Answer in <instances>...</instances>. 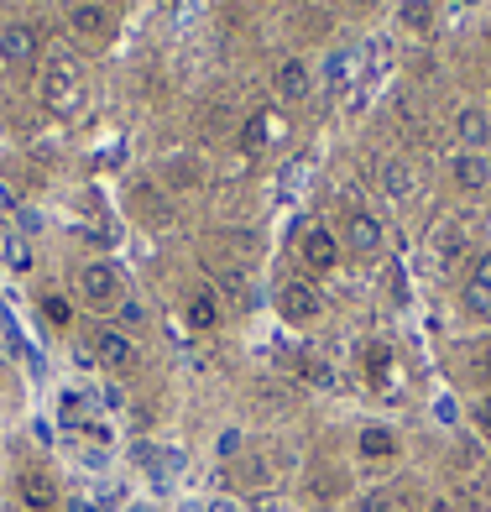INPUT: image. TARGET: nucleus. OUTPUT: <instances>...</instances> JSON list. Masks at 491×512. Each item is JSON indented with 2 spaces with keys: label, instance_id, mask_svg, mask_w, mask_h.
I'll list each match as a JSON object with an SVG mask.
<instances>
[{
  "label": "nucleus",
  "instance_id": "obj_31",
  "mask_svg": "<svg viewBox=\"0 0 491 512\" xmlns=\"http://www.w3.org/2000/svg\"><path fill=\"white\" fill-rule=\"evenodd\" d=\"M241 142H246V152H256V147L267 142V121H262V115H251V121H246V131H241Z\"/></svg>",
  "mask_w": 491,
  "mask_h": 512
},
{
  "label": "nucleus",
  "instance_id": "obj_34",
  "mask_svg": "<svg viewBox=\"0 0 491 512\" xmlns=\"http://www.w3.org/2000/svg\"><path fill=\"white\" fill-rule=\"evenodd\" d=\"M471 418H476V429H481V439H491V398H476Z\"/></svg>",
  "mask_w": 491,
  "mask_h": 512
},
{
  "label": "nucleus",
  "instance_id": "obj_17",
  "mask_svg": "<svg viewBox=\"0 0 491 512\" xmlns=\"http://www.w3.org/2000/svg\"><path fill=\"white\" fill-rule=\"evenodd\" d=\"M434 251H439V262H460V256L471 251V230H465L460 220L439 225V236H434Z\"/></svg>",
  "mask_w": 491,
  "mask_h": 512
},
{
  "label": "nucleus",
  "instance_id": "obj_25",
  "mask_svg": "<svg viewBox=\"0 0 491 512\" xmlns=\"http://www.w3.org/2000/svg\"><path fill=\"white\" fill-rule=\"evenodd\" d=\"M298 371H303V377H309L314 387H335V366H324V361H314V356H303Z\"/></svg>",
  "mask_w": 491,
  "mask_h": 512
},
{
  "label": "nucleus",
  "instance_id": "obj_37",
  "mask_svg": "<svg viewBox=\"0 0 491 512\" xmlns=\"http://www.w3.org/2000/svg\"><path fill=\"white\" fill-rule=\"evenodd\" d=\"M356 6H377V0H356Z\"/></svg>",
  "mask_w": 491,
  "mask_h": 512
},
{
  "label": "nucleus",
  "instance_id": "obj_19",
  "mask_svg": "<svg viewBox=\"0 0 491 512\" xmlns=\"http://www.w3.org/2000/svg\"><path fill=\"white\" fill-rule=\"evenodd\" d=\"M397 21H403V32H413V37L434 32V0H403V6H397Z\"/></svg>",
  "mask_w": 491,
  "mask_h": 512
},
{
  "label": "nucleus",
  "instance_id": "obj_26",
  "mask_svg": "<svg viewBox=\"0 0 491 512\" xmlns=\"http://www.w3.org/2000/svg\"><path fill=\"white\" fill-rule=\"evenodd\" d=\"M42 314H48L58 330H68V324H74V309H68V298H58V293H48L42 298Z\"/></svg>",
  "mask_w": 491,
  "mask_h": 512
},
{
  "label": "nucleus",
  "instance_id": "obj_13",
  "mask_svg": "<svg viewBox=\"0 0 491 512\" xmlns=\"http://www.w3.org/2000/svg\"><path fill=\"white\" fill-rule=\"evenodd\" d=\"M183 319H189L194 330H220V298H215V288H194L189 304H183Z\"/></svg>",
  "mask_w": 491,
  "mask_h": 512
},
{
  "label": "nucleus",
  "instance_id": "obj_28",
  "mask_svg": "<svg viewBox=\"0 0 491 512\" xmlns=\"http://www.w3.org/2000/svg\"><path fill=\"white\" fill-rule=\"evenodd\" d=\"M455 460H460V471H476V465H481V445H476L471 434H460V445H455Z\"/></svg>",
  "mask_w": 491,
  "mask_h": 512
},
{
  "label": "nucleus",
  "instance_id": "obj_35",
  "mask_svg": "<svg viewBox=\"0 0 491 512\" xmlns=\"http://www.w3.org/2000/svg\"><path fill=\"white\" fill-rule=\"evenodd\" d=\"M424 512H460V507H455L450 497H429V502H424Z\"/></svg>",
  "mask_w": 491,
  "mask_h": 512
},
{
  "label": "nucleus",
  "instance_id": "obj_30",
  "mask_svg": "<svg viewBox=\"0 0 491 512\" xmlns=\"http://www.w3.org/2000/svg\"><path fill=\"white\" fill-rule=\"evenodd\" d=\"M115 309H121V324H126V330H136V324H147V309L136 304V298H126V293H121V304H115Z\"/></svg>",
  "mask_w": 491,
  "mask_h": 512
},
{
  "label": "nucleus",
  "instance_id": "obj_16",
  "mask_svg": "<svg viewBox=\"0 0 491 512\" xmlns=\"http://www.w3.org/2000/svg\"><path fill=\"white\" fill-rule=\"evenodd\" d=\"M319 79H324V89H330V95H335V89H345L350 79H356V53H350V48H335L330 58H324Z\"/></svg>",
  "mask_w": 491,
  "mask_h": 512
},
{
  "label": "nucleus",
  "instance_id": "obj_3",
  "mask_svg": "<svg viewBox=\"0 0 491 512\" xmlns=\"http://www.w3.org/2000/svg\"><path fill=\"white\" fill-rule=\"evenodd\" d=\"M345 246H350V256H361V262H377L382 246H387L382 220H377V215H350V225H345Z\"/></svg>",
  "mask_w": 491,
  "mask_h": 512
},
{
  "label": "nucleus",
  "instance_id": "obj_1",
  "mask_svg": "<svg viewBox=\"0 0 491 512\" xmlns=\"http://www.w3.org/2000/svg\"><path fill=\"white\" fill-rule=\"evenodd\" d=\"M79 298L95 314H110L115 304H121V267L115 262H84L79 267Z\"/></svg>",
  "mask_w": 491,
  "mask_h": 512
},
{
  "label": "nucleus",
  "instance_id": "obj_8",
  "mask_svg": "<svg viewBox=\"0 0 491 512\" xmlns=\"http://www.w3.org/2000/svg\"><path fill=\"white\" fill-rule=\"evenodd\" d=\"M42 105H53L58 115H68L79 105V84H74V74H68V63H53L48 74H42Z\"/></svg>",
  "mask_w": 491,
  "mask_h": 512
},
{
  "label": "nucleus",
  "instance_id": "obj_36",
  "mask_svg": "<svg viewBox=\"0 0 491 512\" xmlns=\"http://www.w3.org/2000/svg\"><path fill=\"white\" fill-rule=\"evenodd\" d=\"M6 215H16V199L6 194V183H0V220H6Z\"/></svg>",
  "mask_w": 491,
  "mask_h": 512
},
{
  "label": "nucleus",
  "instance_id": "obj_27",
  "mask_svg": "<svg viewBox=\"0 0 491 512\" xmlns=\"http://www.w3.org/2000/svg\"><path fill=\"white\" fill-rule=\"evenodd\" d=\"M241 450H246V434H241V429H225V434L215 439V455H220V460H241Z\"/></svg>",
  "mask_w": 491,
  "mask_h": 512
},
{
  "label": "nucleus",
  "instance_id": "obj_29",
  "mask_svg": "<svg viewBox=\"0 0 491 512\" xmlns=\"http://www.w3.org/2000/svg\"><path fill=\"white\" fill-rule=\"evenodd\" d=\"M356 512H397V497H392V492H366V497L356 502Z\"/></svg>",
  "mask_w": 491,
  "mask_h": 512
},
{
  "label": "nucleus",
  "instance_id": "obj_38",
  "mask_svg": "<svg viewBox=\"0 0 491 512\" xmlns=\"http://www.w3.org/2000/svg\"><path fill=\"white\" fill-rule=\"evenodd\" d=\"M100 6H105V0H100Z\"/></svg>",
  "mask_w": 491,
  "mask_h": 512
},
{
  "label": "nucleus",
  "instance_id": "obj_32",
  "mask_svg": "<svg viewBox=\"0 0 491 512\" xmlns=\"http://www.w3.org/2000/svg\"><path fill=\"white\" fill-rule=\"evenodd\" d=\"M84 418V392H63V424H79Z\"/></svg>",
  "mask_w": 491,
  "mask_h": 512
},
{
  "label": "nucleus",
  "instance_id": "obj_4",
  "mask_svg": "<svg viewBox=\"0 0 491 512\" xmlns=\"http://www.w3.org/2000/svg\"><path fill=\"white\" fill-rule=\"evenodd\" d=\"M16 492H21V507L27 512H58V481L48 471H37V465H27L16 476Z\"/></svg>",
  "mask_w": 491,
  "mask_h": 512
},
{
  "label": "nucleus",
  "instance_id": "obj_2",
  "mask_svg": "<svg viewBox=\"0 0 491 512\" xmlns=\"http://www.w3.org/2000/svg\"><path fill=\"white\" fill-rule=\"evenodd\" d=\"M277 314H283L288 324H314L324 314V298L314 283H303V277H288L283 288H277Z\"/></svg>",
  "mask_w": 491,
  "mask_h": 512
},
{
  "label": "nucleus",
  "instance_id": "obj_22",
  "mask_svg": "<svg viewBox=\"0 0 491 512\" xmlns=\"http://www.w3.org/2000/svg\"><path fill=\"white\" fill-rule=\"evenodd\" d=\"M382 189H387V199H408L413 194V168H408V162H387V168H382Z\"/></svg>",
  "mask_w": 491,
  "mask_h": 512
},
{
  "label": "nucleus",
  "instance_id": "obj_14",
  "mask_svg": "<svg viewBox=\"0 0 491 512\" xmlns=\"http://www.w3.org/2000/svg\"><path fill=\"white\" fill-rule=\"evenodd\" d=\"M68 27H74V37H105L110 32V11L100 6V0H84V6L68 11Z\"/></svg>",
  "mask_w": 491,
  "mask_h": 512
},
{
  "label": "nucleus",
  "instance_id": "obj_21",
  "mask_svg": "<svg viewBox=\"0 0 491 512\" xmlns=\"http://www.w3.org/2000/svg\"><path fill=\"white\" fill-rule=\"evenodd\" d=\"M460 512H491V497H486V486L481 481H471V476H460L455 481V497H450Z\"/></svg>",
  "mask_w": 491,
  "mask_h": 512
},
{
  "label": "nucleus",
  "instance_id": "obj_12",
  "mask_svg": "<svg viewBox=\"0 0 491 512\" xmlns=\"http://www.w3.org/2000/svg\"><path fill=\"white\" fill-rule=\"evenodd\" d=\"M450 178L460 183V189H471V194H481L486 183H491V162H486L481 152H460V157L450 162Z\"/></svg>",
  "mask_w": 491,
  "mask_h": 512
},
{
  "label": "nucleus",
  "instance_id": "obj_10",
  "mask_svg": "<svg viewBox=\"0 0 491 512\" xmlns=\"http://www.w3.org/2000/svg\"><path fill=\"white\" fill-rule=\"evenodd\" d=\"M37 58V32L21 27V21H11V27H0V63L6 68H21Z\"/></svg>",
  "mask_w": 491,
  "mask_h": 512
},
{
  "label": "nucleus",
  "instance_id": "obj_33",
  "mask_svg": "<svg viewBox=\"0 0 491 512\" xmlns=\"http://www.w3.org/2000/svg\"><path fill=\"white\" fill-rule=\"evenodd\" d=\"M340 492H345V476H319V481H314V497H330V502H335Z\"/></svg>",
  "mask_w": 491,
  "mask_h": 512
},
{
  "label": "nucleus",
  "instance_id": "obj_24",
  "mask_svg": "<svg viewBox=\"0 0 491 512\" xmlns=\"http://www.w3.org/2000/svg\"><path fill=\"white\" fill-rule=\"evenodd\" d=\"M361 366H366V377H387V366H392V351H387V345L377 340V345H366V351H361Z\"/></svg>",
  "mask_w": 491,
  "mask_h": 512
},
{
  "label": "nucleus",
  "instance_id": "obj_15",
  "mask_svg": "<svg viewBox=\"0 0 491 512\" xmlns=\"http://www.w3.org/2000/svg\"><path fill=\"white\" fill-rule=\"evenodd\" d=\"M356 450H361L366 460H392V455H397V434H392L387 424H366V429L356 434Z\"/></svg>",
  "mask_w": 491,
  "mask_h": 512
},
{
  "label": "nucleus",
  "instance_id": "obj_9",
  "mask_svg": "<svg viewBox=\"0 0 491 512\" xmlns=\"http://www.w3.org/2000/svg\"><path fill=\"white\" fill-rule=\"evenodd\" d=\"M455 142H460L465 152H486V147H491V121H486L481 105L455 110Z\"/></svg>",
  "mask_w": 491,
  "mask_h": 512
},
{
  "label": "nucleus",
  "instance_id": "obj_18",
  "mask_svg": "<svg viewBox=\"0 0 491 512\" xmlns=\"http://www.w3.org/2000/svg\"><path fill=\"white\" fill-rule=\"evenodd\" d=\"M0 262L11 272H32V241L21 230H0Z\"/></svg>",
  "mask_w": 491,
  "mask_h": 512
},
{
  "label": "nucleus",
  "instance_id": "obj_7",
  "mask_svg": "<svg viewBox=\"0 0 491 512\" xmlns=\"http://www.w3.org/2000/svg\"><path fill=\"white\" fill-rule=\"evenodd\" d=\"M303 267L309 272H335L340 267V236L335 230H303Z\"/></svg>",
  "mask_w": 491,
  "mask_h": 512
},
{
  "label": "nucleus",
  "instance_id": "obj_11",
  "mask_svg": "<svg viewBox=\"0 0 491 512\" xmlns=\"http://www.w3.org/2000/svg\"><path fill=\"white\" fill-rule=\"evenodd\" d=\"M162 183H168V189H204V162L178 152V157L162 162Z\"/></svg>",
  "mask_w": 491,
  "mask_h": 512
},
{
  "label": "nucleus",
  "instance_id": "obj_5",
  "mask_svg": "<svg viewBox=\"0 0 491 512\" xmlns=\"http://www.w3.org/2000/svg\"><path fill=\"white\" fill-rule=\"evenodd\" d=\"M272 89H277V100H288V105L309 100V95H314L309 63H303V58H283V63H277V74H272Z\"/></svg>",
  "mask_w": 491,
  "mask_h": 512
},
{
  "label": "nucleus",
  "instance_id": "obj_23",
  "mask_svg": "<svg viewBox=\"0 0 491 512\" xmlns=\"http://www.w3.org/2000/svg\"><path fill=\"white\" fill-rule=\"evenodd\" d=\"M241 465V486H246V492L256 497V492H267V486H272V471H267V460H236Z\"/></svg>",
  "mask_w": 491,
  "mask_h": 512
},
{
  "label": "nucleus",
  "instance_id": "obj_20",
  "mask_svg": "<svg viewBox=\"0 0 491 512\" xmlns=\"http://www.w3.org/2000/svg\"><path fill=\"white\" fill-rule=\"evenodd\" d=\"M460 309L471 319H491V283H481V277H465L460 288Z\"/></svg>",
  "mask_w": 491,
  "mask_h": 512
},
{
  "label": "nucleus",
  "instance_id": "obj_6",
  "mask_svg": "<svg viewBox=\"0 0 491 512\" xmlns=\"http://www.w3.org/2000/svg\"><path fill=\"white\" fill-rule=\"evenodd\" d=\"M95 361H105L110 371L136 366V345H131V335H126V330H115V324H100V330H95Z\"/></svg>",
  "mask_w": 491,
  "mask_h": 512
}]
</instances>
